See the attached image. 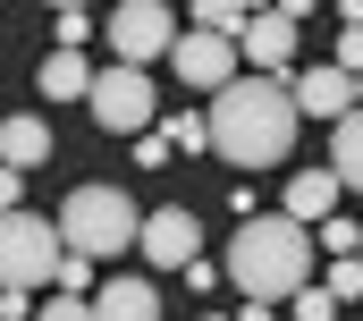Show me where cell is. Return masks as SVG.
Masks as SVG:
<instances>
[{
  "label": "cell",
  "mask_w": 363,
  "mask_h": 321,
  "mask_svg": "<svg viewBox=\"0 0 363 321\" xmlns=\"http://www.w3.org/2000/svg\"><path fill=\"white\" fill-rule=\"evenodd\" d=\"M161 144H169V153H203V144H211V127H203L194 110H178V119L161 127Z\"/></svg>",
  "instance_id": "18"
},
{
  "label": "cell",
  "mask_w": 363,
  "mask_h": 321,
  "mask_svg": "<svg viewBox=\"0 0 363 321\" xmlns=\"http://www.w3.org/2000/svg\"><path fill=\"white\" fill-rule=\"evenodd\" d=\"M321 288H330V305H355V296H363V262H330Z\"/></svg>",
  "instance_id": "21"
},
{
  "label": "cell",
  "mask_w": 363,
  "mask_h": 321,
  "mask_svg": "<svg viewBox=\"0 0 363 321\" xmlns=\"http://www.w3.org/2000/svg\"><path fill=\"white\" fill-rule=\"evenodd\" d=\"M26 313H34V305H26L17 288H0V321H26Z\"/></svg>",
  "instance_id": "27"
},
{
  "label": "cell",
  "mask_w": 363,
  "mask_h": 321,
  "mask_svg": "<svg viewBox=\"0 0 363 321\" xmlns=\"http://www.w3.org/2000/svg\"><path fill=\"white\" fill-rule=\"evenodd\" d=\"M51 43H60V51H85V43H93V17H85V9H60V17H51Z\"/></svg>",
  "instance_id": "19"
},
{
  "label": "cell",
  "mask_w": 363,
  "mask_h": 321,
  "mask_svg": "<svg viewBox=\"0 0 363 321\" xmlns=\"http://www.w3.org/2000/svg\"><path fill=\"white\" fill-rule=\"evenodd\" d=\"M110 51H118V68H144V60H161V51H178V9H161V0H127V9H110Z\"/></svg>",
  "instance_id": "6"
},
{
  "label": "cell",
  "mask_w": 363,
  "mask_h": 321,
  "mask_svg": "<svg viewBox=\"0 0 363 321\" xmlns=\"http://www.w3.org/2000/svg\"><path fill=\"white\" fill-rule=\"evenodd\" d=\"M203 321H228V313H203Z\"/></svg>",
  "instance_id": "29"
},
{
  "label": "cell",
  "mask_w": 363,
  "mask_h": 321,
  "mask_svg": "<svg viewBox=\"0 0 363 321\" xmlns=\"http://www.w3.org/2000/svg\"><path fill=\"white\" fill-rule=\"evenodd\" d=\"M43 160H51V119H26V110H17V119L0 127V169L26 178V169H43Z\"/></svg>",
  "instance_id": "13"
},
{
  "label": "cell",
  "mask_w": 363,
  "mask_h": 321,
  "mask_svg": "<svg viewBox=\"0 0 363 321\" xmlns=\"http://www.w3.org/2000/svg\"><path fill=\"white\" fill-rule=\"evenodd\" d=\"M321 254L330 262H363V229L355 220H321Z\"/></svg>",
  "instance_id": "17"
},
{
  "label": "cell",
  "mask_w": 363,
  "mask_h": 321,
  "mask_svg": "<svg viewBox=\"0 0 363 321\" xmlns=\"http://www.w3.org/2000/svg\"><path fill=\"white\" fill-rule=\"evenodd\" d=\"M287 93H296V119H330V127H338V119L355 110V77H338L330 60L304 68V77H287Z\"/></svg>",
  "instance_id": "10"
},
{
  "label": "cell",
  "mask_w": 363,
  "mask_h": 321,
  "mask_svg": "<svg viewBox=\"0 0 363 321\" xmlns=\"http://www.w3.org/2000/svg\"><path fill=\"white\" fill-rule=\"evenodd\" d=\"M34 321H93V296H51V305H34Z\"/></svg>",
  "instance_id": "23"
},
{
  "label": "cell",
  "mask_w": 363,
  "mask_h": 321,
  "mask_svg": "<svg viewBox=\"0 0 363 321\" xmlns=\"http://www.w3.org/2000/svg\"><path fill=\"white\" fill-rule=\"evenodd\" d=\"M135 237H144V212H135L118 186H77V195L60 203V245L85 254V262H110V254H127Z\"/></svg>",
  "instance_id": "3"
},
{
  "label": "cell",
  "mask_w": 363,
  "mask_h": 321,
  "mask_svg": "<svg viewBox=\"0 0 363 321\" xmlns=\"http://www.w3.org/2000/svg\"><path fill=\"white\" fill-rule=\"evenodd\" d=\"M203 127H211V153L228 169H279L287 144H296V93L279 77H237L211 93Z\"/></svg>",
  "instance_id": "1"
},
{
  "label": "cell",
  "mask_w": 363,
  "mask_h": 321,
  "mask_svg": "<svg viewBox=\"0 0 363 321\" xmlns=\"http://www.w3.org/2000/svg\"><path fill=\"white\" fill-rule=\"evenodd\" d=\"M135 254H144L152 271H186V262L203 254V220H194L186 203H161V212H144V237H135Z\"/></svg>",
  "instance_id": "7"
},
{
  "label": "cell",
  "mask_w": 363,
  "mask_h": 321,
  "mask_svg": "<svg viewBox=\"0 0 363 321\" xmlns=\"http://www.w3.org/2000/svg\"><path fill=\"white\" fill-rule=\"evenodd\" d=\"M93 321H161V288L152 279H110V288H93Z\"/></svg>",
  "instance_id": "12"
},
{
  "label": "cell",
  "mask_w": 363,
  "mask_h": 321,
  "mask_svg": "<svg viewBox=\"0 0 363 321\" xmlns=\"http://www.w3.org/2000/svg\"><path fill=\"white\" fill-rule=\"evenodd\" d=\"M338 195H347V186H338L330 169H296V178H287V220H296V229L338 220Z\"/></svg>",
  "instance_id": "11"
},
{
  "label": "cell",
  "mask_w": 363,
  "mask_h": 321,
  "mask_svg": "<svg viewBox=\"0 0 363 321\" xmlns=\"http://www.w3.org/2000/svg\"><path fill=\"white\" fill-rule=\"evenodd\" d=\"M330 68H338V77H363V26L338 34V60H330Z\"/></svg>",
  "instance_id": "24"
},
{
  "label": "cell",
  "mask_w": 363,
  "mask_h": 321,
  "mask_svg": "<svg viewBox=\"0 0 363 321\" xmlns=\"http://www.w3.org/2000/svg\"><path fill=\"white\" fill-rule=\"evenodd\" d=\"M220 271L245 288V305H279V296H296L304 271H313V229H296L287 212H254V220H237Z\"/></svg>",
  "instance_id": "2"
},
{
  "label": "cell",
  "mask_w": 363,
  "mask_h": 321,
  "mask_svg": "<svg viewBox=\"0 0 363 321\" xmlns=\"http://www.w3.org/2000/svg\"><path fill=\"white\" fill-rule=\"evenodd\" d=\"M85 93H93L85 51H51V60H43V102H85Z\"/></svg>",
  "instance_id": "14"
},
{
  "label": "cell",
  "mask_w": 363,
  "mask_h": 321,
  "mask_svg": "<svg viewBox=\"0 0 363 321\" xmlns=\"http://www.w3.org/2000/svg\"><path fill=\"white\" fill-rule=\"evenodd\" d=\"M161 160H169V144H161V127H152V136H135V169H161Z\"/></svg>",
  "instance_id": "25"
},
{
  "label": "cell",
  "mask_w": 363,
  "mask_h": 321,
  "mask_svg": "<svg viewBox=\"0 0 363 321\" xmlns=\"http://www.w3.org/2000/svg\"><path fill=\"white\" fill-rule=\"evenodd\" d=\"M228 321H271V305H237V313H228Z\"/></svg>",
  "instance_id": "28"
},
{
  "label": "cell",
  "mask_w": 363,
  "mask_h": 321,
  "mask_svg": "<svg viewBox=\"0 0 363 321\" xmlns=\"http://www.w3.org/2000/svg\"><path fill=\"white\" fill-rule=\"evenodd\" d=\"M85 110H93V127H110V136H152V119H161L144 68H93Z\"/></svg>",
  "instance_id": "5"
},
{
  "label": "cell",
  "mask_w": 363,
  "mask_h": 321,
  "mask_svg": "<svg viewBox=\"0 0 363 321\" xmlns=\"http://www.w3.org/2000/svg\"><path fill=\"white\" fill-rule=\"evenodd\" d=\"M17 195H26V178H17V169H0V212H26Z\"/></svg>",
  "instance_id": "26"
},
{
  "label": "cell",
  "mask_w": 363,
  "mask_h": 321,
  "mask_svg": "<svg viewBox=\"0 0 363 321\" xmlns=\"http://www.w3.org/2000/svg\"><path fill=\"white\" fill-rule=\"evenodd\" d=\"M93 288V262L85 254H60V271H51V296H85Z\"/></svg>",
  "instance_id": "20"
},
{
  "label": "cell",
  "mask_w": 363,
  "mask_h": 321,
  "mask_svg": "<svg viewBox=\"0 0 363 321\" xmlns=\"http://www.w3.org/2000/svg\"><path fill=\"white\" fill-rule=\"evenodd\" d=\"M245 17H254L245 0H194V17H186V26H194V34H228V43H237V34H245Z\"/></svg>",
  "instance_id": "16"
},
{
  "label": "cell",
  "mask_w": 363,
  "mask_h": 321,
  "mask_svg": "<svg viewBox=\"0 0 363 321\" xmlns=\"http://www.w3.org/2000/svg\"><path fill=\"white\" fill-rule=\"evenodd\" d=\"M60 254H68V245H60L51 220H34V212H0V288H17V296L43 288V279L60 271Z\"/></svg>",
  "instance_id": "4"
},
{
  "label": "cell",
  "mask_w": 363,
  "mask_h": 321,
  "mask_svg": "<svg viewBox=\"0 0 363 321\" xmlns=\"http://www.w3.org/2000/svg\"><path fill=\"white\" fill-rule=\"evenodd\" d=\"M287 313H296V321H338V305H330V288H296Z\"/></svg>",
  "instance_id": "22"
},
{
  "label": "cell",
  "mask_w": 363,
  "mask_h": 321,
  "mask_svg": "<svg viewBox=\"0 0 363 321\" xmlns=\"http://www.w3.org/2000/svg\"><path fill=\"white\" fill-rule=\"evenodd\" d=\"M237 60H254V77H279L287 85V60H296V17L287 9H254L245 34H237Z\"/></svg>",
  "instance_id": "8"
},
{
  "label": "cell",
  "mask_w": 363,
  "mask_h": 321,
  "mask_svg": "<svg viewBox=\"0 0 363 321\" xmlns=\"http://www.w3.org/2000/svg\"><path fill=\"white\" fill-rule=\"evenodd\" d=\"M169 60H178V85H203V93L237 85V43H228V34H194V26H186Z\"/></svg>",
  "instance_id": "9"
},
{
  "label": "cell",
  "mask_w": 363,
  "mask_h": 321,
  "mask_svg": "<svg viewBox=\"0 0 363 321\" xmlns=\"http://www.w3.org/2000/svg\"><path fill=\"white\" fill-rule=\"evenodd\" d=\"M330 178L363 195V110H347V119H338V136H330Z\"/></svg>",
  "instance_id": "15"
},
{
  "label": "cell",
  "mask_w": 363,
  "mask_h": 321,
  "mask_svg": "<svg viewBox=\"0 0 363 321\" xmlns=\"http://www.w3.org/2000/svg\"><path fill=\"white\" fill-rule=\"evenodd\" d=\"M0 127H9V110H0Z\"/></svg>",
  "instance_id": "30"
}]
</instances>
